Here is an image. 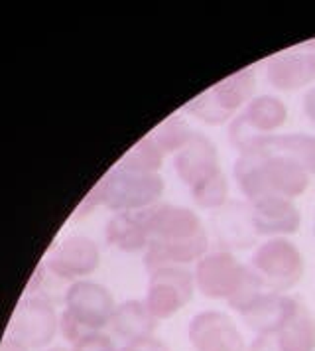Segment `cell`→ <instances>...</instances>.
Listing matches in <instances>:
<instances>
[{
  "label": "cell",
  "mask_w": 315,
  "mask_h": 351,
  "mask_svg": "<svg viewBox=\"0 0 315 351\" xmlns=\"http://www.w3.org/2000/svg\"><path fill=\"white\" fill-rule=\"evenodd\" d=\"M288 119V109L282 99L272 95L254 97L251 103L231 121L229 138L238 152L249 150L262 136L276 134Z\"/></svg>",
  "instance_id": "5b68a950"
},
{
  "label": "cell",
  "mask_w": 315,
  "mask_h": 351,
  "mask_svg": "<svg viewBox=\"0 0 315 351\" xmlns=\"http://www.w3.org/2000/svg\"><path fill=\"white\" fill-rule=\"evenodd\" d=\"M314 237H315V219H314Z\"/></svg>",
  "instance_id": "4316f807"
},
{
  "label": "cell",
  "mask_w": 315,
  "mask_h": 351,
  "mask_svg": "<svg viewBox=\"0 0 315 351\" xmlns=\"http://www.w3.org/2000/svg\"><path fill=\"white\" fill-rule=\"evenodd\" d=\"M235 180L251 204L264 197L294 202L310 186V174L294 160L258 148L240 152L235 164Z\"/></svg>",
  "instance_id": "7a4b0ae2"
},
{
  "label": "cell",
  "mask_w": 315,
  "mask_h": 351,
  "mask_svg": "<svg viewBox=\"0 0 315 351\" xmlns=\"http://www.w3.org/2000/svg\"><path fill=\"white\" fill-rule=\"evenodd\" d=\"M195 276L186 267L152 271L146 306L156 319H168L184 310L195 294Z\"/></svg>",
  "instance_id": "8992f818"
},
{
  "label": "cell",
  "mask_w": 315,
  "mask_h": 351,
  "mask_svg": "<svg viewBox=\"0 0 315 351\" xmlns=\"http://www.w3.org/2000/svg\"><path fill=\"white\" fill-rule=\"evenodd\" d=\"M193 202L203 209H219L227 204L229 199V180L227 176L217 174L215 178L203 182L201 186L191 190Z\"/></svg>",
  "instance_id": "ffe728a7"
},
{
  "label": "cell",
  "mask_w": 315,
  "mask_h": 351,
  "mask_svg": "<svg viewBox=\"0 0 315 351\" xmlns=\"http://www.w3.org/2000/svg\"><path fill=\"white\" fill-rule=\"evenodd\" d=\"M303 111L307 114V119L315 125V87H312L303 97Z\"/></svg>",
  "instance_id": "d4e9b609"
},
{
  "label": "cell",
  "mask_w": 315,
  "mask_h": 351,
  "mask_svg": "<svg viewBox=\"0 0 315 351\" xmlns=\"http://www.w3.org/2000/svg\"><path fill=\"white\" fill-rule=\"evenodd\" d=\"M251 148H258L270 154H280L284 158L294 160L307 174H315V136L312 134H301V132L270 134L256 141Z\"/></svg>",
  "instance_id": "9a60e30c"
},
{
  "label": "cell",
  "mask_w": 315,
  "mask_h": 351,
  "mask_svg": "<svg viewBox=\"0 0 315 351\" xmlns=\"http://www.w3.org/2000/svg\"><path fill=\"white\" fill-rule=\"evenodd\" d=\"M305 48L310 49V51H312V53H314V56H315V40H312V42H310V44H307Z\"/></svg>",
  "instance_id": "484cf974"
},
{
  "label": "cell",
  "mask_w": 315,
  "mask_h": 351,
  "mask_svg": "<svg viewBox=\"0 0 315 351\" xmlns=\"http://www.w3.org/2000/svg\"><path fill=\"white\" fill-rule=\"evenodd\" d=\"M251 272L270 292H282L298 285L305 271L303 255L288 237L266 239L256 247L249 263Z\"/></svg>",
  "instance_id": "277c9868"
},
{
  "label": "cell",
  "mask_w": 315,
  "mask_h": 351,
  "mask_svg": "<svg viewBox=\"0 0 315 351\" xmlns=\"http://www.w3.org/2000/svg\"><path fill=\"white\" fill-rule=\"evenodd\" d=\"M249 274V267L238 263L229 251H213L197 263L195 267V287L211 300H231L235 292L242 287Z\"/></svg>",
  "instance_id": "52a82bcc"
},
{
  "label": "cell",
  "mask_w": 315,
  "mask_h": 351,
  "mask_svg": "<svg viewBox=\"0 0 315 351\" xmlns=\"http://www.w3.org/2000/svg\"><path fill=\"white\" fill-rule=\"evenodd\" d=\"M110 322H112L116 335H121L123 339L128 341V346H132V343H140L144 339L152 337L158 319L152 316L146 302L132 300V302L123 304L112 314Z\"/></svg>",
  "instance_id": "2e32d148"
},
{
  "label": "cell",
  "mask_w": 315,
  "mask_h": 351,
  "mask_svg": "<svg viewBox=\"0 0 315 351\" xmlns=\"http://www.w3.org/2000/svg\"><path fill=\"white\" fill-rule=\"evenodd\" d=\"M75 351H114L109 337L99 334H89L81 337Z\"/></svg>",
  "instance_id": "7402d4cb"
},
{
  "label": "cell",
  "mask_w": 315,
  "mask_h": 351,
  "mask_svg": "<svg viewBox=\"0 0 315 351\" xmlns=\"http://www.w3.org/2000/svg\"><path fill=\"white\" fill-rule=\"evenodd\" d=\"M247 351H284L278 334H260L252 339Z\"/></svg>",
  "instance_id": "603a6c76"
},
{
  "label": "cell",
  "mask_w": 315,
  "mask_h": 351,
  "mask_svg": "<svg viewBox=\"0 0 315 351\" xmlns=\"http://www.w3.org/2000/svg\"><path fill=\"white\" fill-rule=\"evenodd\" d=\"M112 319V300L105 288L81 285L71 296V339L83 337V330H99Z\"/></svg>",
  "instance_id": "7c38bea8"
},
{
  "label": "cell",
  "mask_w": 315,
  "mask_h": 351,
  "mask_svg": "<svg viewBox=\"0 0 315 351\" xmlns=\"http://www.w3.org/2000/svg\"><path fill=\"white\" fill-rule=\"evenodd\" d=\"M150 209L142 211L138 215H121L110 225V241L116 243L126 251H138L148 247L150 231H148Z\"/></svg>",
  "instance_id": "ac0fdd59"
},
{
  "label": "cell",
  "mask_w": 315,
  "mask_h": 351,
  "mask_svg": "<svg viewBox=\"0 0 315 351\" xmlns=\"http://www.w3.org/2000/svg\"><path fill=\"white\" fill-rule=\"evenodd\" d=\"M254 83L256 80L251 67L240 69L219 81L217 85H213L209 91L191 99L186 105V111L191 112L197 121L205 125L211 127L225 125L227 121H233L238 111L251 103Z\"/></svg>",
  "instance_id": "3957f363"
},
{
  "label": "cell",
  "mask_w": 315,
  "mask_h": 351,
  "mask_svg": "<svg viewBox=\"0 0 315 351\" xmlns=\"http://www.w3.org/2000/svg\"><path fill=\"white\" fill-rule=\"evenodd\" d=\"M268 83L278 91H298L315 81V56L310 49H290L266 64Z\"/></svg>",
  "instance_id": "4fadbf2b"
},
{
  "label": "cell",
  "mask_w": 315,
  "mask_h": 351,
  "mask_svg": "<svg viewBox=\"0 0 315 351\" xmlns=\"http://www.w3.org/2000/svg\"><path fill=\"white\" fill-rule=\"evenodd\" d=\"M148 231L146 267L150 271L199 263L209 253L207 231L199 215L189 208L172 204L150 208Z\"/></svg>",
  "instance_id": "6da1fadb"
},
{
  "label": "cell",
  "mask_w": 315,
  "mask_h": 351,
  "mask_svg": "<svg viewBox=\"0 0 315 351\" xmlns=\"http://www.w3.org/2000/svg\"><path fill=\"white\" fill-rule=\"evenodd\" d=\"M121 351H172L164 341H160L156 337H148L140 343H132V346H126L125 350Z\"/></svg>",
  "instance_id": "cb8c5ba5"
},
{
  "label": "cell",
  "mask_w": 315,
  "mask_h": 351,
  "mask_svg": "<svg viewBox=\"0 0 315 351\" xmlns=\"http://www.w3.org/2000/svg\"><path fill=\"white\" fill-rule=\"evenodd\" d=\"M164 162V152L152 143V138L140 143L132 154L128 156V164H125V170L130 172H142V174H158Z\"/></svg>",
  "instance_id": "44dd1931"
},
{
  "label": "cell",
  "mask_w": 315,
  "mask_h": 351,
  "mask_svg": "<svg viewBox=\"0 0 315 351\" xmlns=\"http://www.w3.org/2000/svg\"><path fill=\"white\" fill-rule=\"evenodd\" d=\"M193 134L195 132H191V128H189V125L184 119L172 117L162 127L156 128V132L152 134V143L156 144L164 154L179 152L191 141Z\"/></svg>",
  "instance_id": "d6986e66"
},
{
  "label": "cell",
  "mask_w": 315,
  "mask_h": 351,
  "mask_svg": "<svg viewBox=\"0 0 315 351\" xmlns=\"http://www.w3.org/2000/svg\"><path fill=\"white\" fill-rule=\"evenodd\" d=\"M251 227L256 235L268 239L290 237L298 233L301 215L292 199L286 197H264L251 204Z\"/></svg>",
  "instance_id": "8fae6325"
},
{
  "label": "cell",
  "mask_w": 315,
  "mask_h": 351,
  "mask_svg": "<svg viewBox=\"0 0 315 351\" xmlns=\"http://www.w3.org/2000/svg\"><path fill=\"white\" fill-rule=\"evenodd\" d=\"M278 339L284 351H315V318L301 300L280 328Z\"/></svg>",
  "instance_id": "e0dca14e"
},
{
  "label": "cell",
  "mask_w": 315,
  "mask_h": 351,
  "mask_svg": "<svg viewBox=\"0 0 315 351\" xmlns=\"http://www.w3.org/2000/svg\"><path fill=\"white\" fill-rule=\"evenodd\" d=\"M164 178L125 170L116 174L107 190V202L114 209H150L164 193Z\"/></svg>",
  "instance_id": "9c48e42d"
},
{
  "label": "cell",
  "mask_w": 315,
  "mask_h": 351,
  "mask_svg": "<svg viewBox=\"0 0 315 351\" xmlns=\"http://www.w3.org/2000/svg\"><path fill=\"white\" fill-rule=\"evenodd\" d=\"M298 300L290 294L264 290L240 312V318L256 335L278 334L286 319L292 316Z\"/></svg>",
  "instance_id": "5bb4252c"
},
{
  "label": "cell",
  "mask_w": 315,
  "mask_h": 351,
  "mask_svg": "<svg viewBox=\"0 0 315 351\" xmlns=\"http://www.w3.org/2000/svg\"><path fill=\"white\" fill-rule=\"evenodd\" d=\"M173 168L189 190L201 186L203 182L223 172L215 144L201 132H195L191 141L179 152H175Z\"/></svg>",
  "instance_id": "30bf717a"
},
{
  "label": "cell",
  "mask_w": 315,
  "mask_h": 351,
  "mask_svg": "<svg viewBox=\"0 0 315 351\" xmlns=\"http://www.w3.org/2000/svg\"><path fill=\"white\" fill-rule=\"evenodd\" d=\"M189 343L195 351H247L244 337L231 316L219 310H205L189 322Z\"/></svg>",
  "instance_id": "ba28073f"
}]
</instances>
